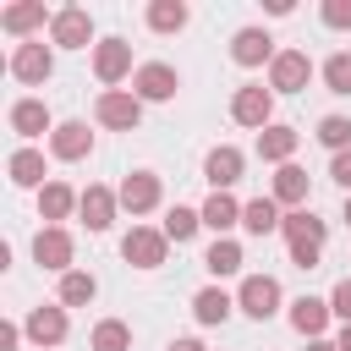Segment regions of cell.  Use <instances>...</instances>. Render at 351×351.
Returning a JSON list of instances; mask_svg holds the SVG:
<instances>
[{"mask_svg": "<svg viewBox=\"0 0 351 351\" xmlns=\"http://www.w3.org/2000/svg\"><path fill=\"white\" fill-rule=\"evenodd\" d=\"M33 258H38V269H60V274H71V236H66L60 225H44V230L33 236Z\"/></svg>", "mask_w": 351, "mask_h": 351, "instance_id": "ba28073f", "label": "cell"}, {"mask_svg": "<svg viewBox=\"0 0 351 351\" xmlns=\"http://www.w3.org/2000/svg\"><path fill=\"white\" fill-rule=\"evenodd\" d=\"M230 307H236V302H230L219 285H208V291H197V296H192V313H197V324H225V318H230Z\"/></svg>", "mask_w": 351, "mask_h": 351, "instance_id": "f1b7e54d", "label": "cell"}, {"mask_svg": "<svg viewBox=\"0 0 351 351\" xmlns=\"http://www.w3.org/2000/svg\"><path fill=\"white\" fill-rule=\"evenodd\" d=\"M16 335H22L16 324H0V351H16Z\"/></svg>", "mask_w": 351, "mask_h": 351, "instance_id": "74e56055", "label": "cell"}, {"mask_svg": "<svg viewBox=\"0 0 351 351\" xmlns=\"http://www.w3.org/2000/svg\"><path fill=\"white\" fill-rule=\"evenodd\" d=\"M11 132H22V137L55 132V126H49V104H44V99H16V104H11Z\"/></svg>", "mask_w": 351, "mask_h": 351, "instance_id": "e0dca14e", "label": "cell"}, {"mask_svg": "<svg viewBox=\"0 0 351 351\" xmlns=\"http://www.w3.org/2000/svg\"><path fill=\"white\" fill-rule=\"evenodd\" d=\"M0 27H5V33H33V27H44V0L5 5V11H0Z\"/></svg>", "mask_w": 351, "mask_h": 351, "instance_id": "484cf974", "label": "cell"}, {"mask_svg": "<svg viewBox=\"0 0 351 351\" xmlns=\"http://www.w3.org/2000/svg\"><path fill=\"white\" fill-rule=\"evenodd\" d=\"M93 71H99V82H121V77L132 71V44H126V38L93 44Z\"/></svg>", "mask_w": 351, "mask_h": 351, "instance_id": "30bf717a", "label": "cell"}, {"mask_svg": "<svg viewBox=\"0 0 351 351\" xmlns=\"http://www.w3.org/2000/svg\"><path fill=\"white\" fill-rule=\"evenodd\" d=\"M170 351H203V340H170Z\"/></svg>", "mask_w": 351, "mask_h": 351, "instance_id": "f35d334b", "label": "cell"}, {"mask_svg": "<svg viewBox=\"0 0 351 351\" xmlns=\"http://www.w3.org/2000/svg\"><path fill=\"white\" fill-rule=\"evenodd\" d=\"M329 313H335V318H346V324H351V280H340V285H335V291H329Z\"/></svg>", "mask_w": 351, "mask_h": 351, "instance_id": "e575fe53", "label": "cell"}, {"mask_svg": "<svg viewBox=\"0 0 351 351\" xmlns=\"http://www.w3.org/2000/svg\"><path fill=\"white\" fill-rule=\"evenodd\" d=\"M93 115H99L104 126H115V132H132V126L143 121V99L126 93V88H104L99 104H93Z\"/></svg>", "mask_w": 351, "mask_h": 351, "instance_id": "3957f363", "label": "cell"}, {"mask_svg": "<svg viewBox=\"0 0 351 351\" xmlns=\"http://www.w3.org/2000/svg\"><path fill=\"white\" fill-rule=\"evenodd\" d=\"M241 165H247V159H241V148H230V143H225V148H214V154L203 159V176H208V186H214V192H230V186L241 181Z\"/></svg>", "mask_w": 351, "mask_h": 351, "instance_id": "7c38bea8", "label": "cell"}, {"mask_svg": "<svg viewBox=\"0 0 351 351\" xmlns=\"http://www.w3.org/2000/svg\"><path fill=\"white\" fill-rule=\"evenodd\" d=\"M93 296H99V280L93 274H82V269L60 274V307H88Z\"/></svg>", "mask_w": 351, "mask_h": 351, "instance_id": "83f0119b", "label": "cell"}, {"mask_svg": "<svg viewBox=\"0 0 351 351\" xmlns=\"http://www.w3.org/2000/svg\"><path fill=\"white\" fill-rule=\"evenodd\" d=\"M274 203H307V170L302 165H280L274 170Z\"/></svg>", "mask_w": 351, "mask_h": 351, "instance_id": "d4e9b609", "label": "cell"}, {"mask_svg": "<svg viewBox=\"0 0 351 351\" xmlns=\"http://www.w3.org/2000/svg\"><path fill=\"white\" fill-rule=\"evenodd\" d=\"M197 225H203V208H181V203H176V208L165 214V236H170V241H192Z\"/></svg>", "mask_w": 351, "mask_h": 351, "instance_id": "4dcf8cb0", "label": "cell"}, {"mask_svg": "<svg viewBox=\"0 0 351 351\" xmlns=\"http://www.w3.org/2000/svg\"><path fill=\"white\" fill-rule=\"evenodd\" d=\"M291 324H296L307 340H318L324 324H329V302H318V296H296V302H291Z\"/></svg>", "mask_w": 351, "mask_h": 351, "instance_id": "d6986e66", "label": "cell"}, {"mask_svg": "<svg viewBox=\"0 0 351 351\" xmlns=\"http://www.w3.org/2000/svg\"><path fill=\"white\" fill-rule=\"evenodd\" d=\"M121 208H132V214H148L154 203H159V176L154 170H132L126 181H121Z\"/></svg>", "mask_w": 351, "mask_h": 351, "instance_id": "4fadbf2b", "label": "cell"}, {"mask_svg": "<svg viewBox=\"0 0 351 351\" xmlns=\"http://www.w3.org/2000/svg\"><path fill=\"white\" fill-rule=\"evenodd\" d=\"M49 33H55V44H66V49H88V38H93V16H88L82 5H66V11H55Z\"/></svg>", "mask_w": 351, "mask_h": 351, "instance_id": "9c48e42d", "label": "cell"}, {"mask_svg": "<svg viewBox=\"0 0 351 351\" xmlns=\"http://www.w3.org/2000/svg\"><path fill=\"white\" fill-rule=\"evenodd\" d=\"M203 225H208L214 236H225L230 225H241V203H236L230 192H214V197L203 203Z\"/></svg>", "mask_w": 351, "mask_h": 351, "instance_id": "7402d4cb", "label": "cell"}, {"mask_svg": "<svg viewBox=\"0 0 351 351\" xmlns=\"http://www.w3.org/2000/svg\"><path fill=\"white\" fill-rule=\"evenodd\" d=\"M77 203H82V192H71L66 181H49V186L38 192V214H44L49 225H55V219H66V214H71Z\"/></svg>", "mask_w": 351, "mask_h": 351, "instance_id": "44dd1931", "label": "cell"}, {"mask_svg": "<svg viewBox=\"0 0 351 351\" xmlns=\"http://www.w3.org/2000/svg\"><path fill=\"white\" fill-rule=\"evenodd\" d=\"M318 143L335 148V154H346V148H351V121H346V115H324V121H318Z\"/></svg>", "mask_w": 351, "mask_h": 351, "instance_id": "d6a6232c", "label": "cell"}, {"mask_svg": "<svg viewBox=\"0 0 351 351\" xmlns=\"http://www.w3.org/2000/svg\"><path fill=\"white\" fill-rule=\"evenodd\" d=\"M335 346H340V351H351V324L340 329V340H335Z\"/></svg>", "mask_w": 351, "mask_h": 351, "instance_id": "60d3db41", "label": "cell"}, {"mask_svg": "<svg viewBox=\"0 0 351 351\" xmlns=\"http://www.w3.org/2000/svg\"><path fill=\"white\" fill-rule=\"evenodd\" d=\"M176 88H181V77H176V66H165V60H148V66H137V77H132V93L148 99V104L176 99Z\"/></svg>", "mask_w": 351, "mask_h": 351, "instance_id": "5b68a950", "label": "cell"}, {"mask_svg": "<svg viewBox=\"0 0 351 351\" xmlns=\"http://www.w3.org/2000/svg\"><path fill=\"white\" fill-rule=\"evenodd\" d=\"M269 115H274V93L263 88V82H247V88H236V99H230V121L236 126H269Z\"/></svg>", "mask_w": 351, "mask_h": 351, "instance_id": "7a4b0ae2", "label": "cell"}, {"mask_svg": "<svg viewBox=\"0 0 351 351\" xmlns=\"http://www.w3.org/2000/svg\"><path fill=\"white\" fill-rule=\"evenodd\" d=\"M22 329H27V340H38V346H60V340H66V307H33Z\"/></svg>", "mask_w": 351, "mask_h": 351, "instance_id": "9a60e30c", "label": "cell"}, {"mask_svg": "<svg viewBox=\"0 0 351 351\" xmlns=\"http://www.w3.org/2000/svg\"><path fill=\"white\" fill-rule=\"evenodd\" d=\"M324 22L329 27H351V0H324Z\"/></svg>", "mask_w": 351, "mask_h": 351, "instance_id": "d590c367", "label": "cell"}, {"mask_svg": "<svg viewBox=\"0 0 351 351\" xmlns=\"http://www.w3.org/2000/svg\"><path fill=\"white\" fill-rule=\"evenodd\" d=\"M230 55H236V66H263V60H274V38L263 27H241L230 38Z\"/></svg>", "mask_w": 351, "mask_h": 351, "instance_id": "5bb4252c", "label": "cell"}, {"mask_svg": "<svg viewBox=\"0 0 351 351\" xmlns=\"http://www.w3.org/2000/svg\"><path fill=\"white\" fill-rule=\"evenodd\" d=\"M307 351H340V346H335V340H313Z\"/></svg>", "mask_w": 351, "mask_h": 351, "instance_id": "ab89813d", "label": "cell"}, {"mask_svg": "<svg viewBox=\"0 0 351 351\" xmlns=\"http://www.w3.org/2000/svg\"><path fill=\"white\" fill-rule=\"evenodd\" d=\"M236 302H241V313H247V318H258V324H263V318H274V307H280V280H274V274H247Z\"/></svg>", "mask_w": 351, "mask_h": 351, "instance_id": "8992f818", "label": "cell"}, {"mask_svg": "<svg viewBox=\"0 0 351 351\" xmlns=\"http://www.w3.org/2000/svg\"><path fill=\"white\" fill-rule=\"evenodd\" d=\"M346 225H351V197H346Z\"/></svg>", "mask_w": 351, "mask_h": 351, "instance_id": "b9f144b4", "label": "cell"}, {"mask_svg": "<svg viewBox=\"0 0 351 351\" xmlns=\"http://www.w3.org/2000/svg\"><path fill=\"white\" fill-rule=\"evenodd\" d=\"M258 154L274 159V165H291V154H296V132H291V126H263V132H258Z\"/></svg>", "mask_w": 351, "mask_h": 351, "instance_id": "cb8c5ba5", "label": "cell"}, {"mask_svg": "<svg viewBox=\"0 0 351 351\" xmlns=\"http://www.w3.org/2000/svg\"><path fill=\"white\" fill-rule=\"evenodd\" d=\"M93 351H132V329H126L121 318L93 324Z\"/></svg>", "mask_w": 351, "mask_h": 351, "instance_id": "1f68e13d", "label": "cell"}, {"mask_svg": "<svg viewBox=\"0 0 351 351\" xmlns=\"http://www.w3.org/2000/svg\"><path fill=\"white\" fill-rule=\"evenodd\" d=\"M115 203H121V197H115L110 186H88L77 208H82V219H88V230H110V219H115Z\"/></svg>", "mask_w": 351, "mask_h": 351, "instance_id": "ac0fdd59", "label": "cell"}, {"mask_svg": "<svg viewBox=\"0 0 351 351\" xmlns=\"http://www.w3.org/2000/svg\"><path fill=\"white\" fill-rule=\"evenodd\" d=\"M324 82H329V93H351V49H335L324 60Z\"/></svg>", "mask_w": 351, "mask_h": 351, "instance_id": "836d02e7", "label": "cell"}, {"mask_svg": "<svg viewBox=\"0 0 351 351\" xmlns=\"http://www.w3.org/2000/svg\"><path fill=\"white\" fill-rule=\"evenodd\" d=\"M49 71H55V55H49L38 38H33V44H16V55H11V77H16V82H44Z\"/></svg>", "mask_w": 351, "mask_h": 351, "instance_id": "8fae6325", "label": "cell"}, {"mask_svg": "<svg viewBox=\"0 0 351 351\" xmlns=\"http://www.w3.org/2000/svg\"><path fill=\"white\" fill-rule=\"evenodd\" d=\"M5 170H11V181H16V186H38V192L49 186V181H44V154H38V148H16Z\"/></svg>", "mask_w": 351, "mask_h": 351, "instance_id": "ffe728a7", "label": "cell"}, {"mask_svg": "<svg viewBox=\"0 0 351 351\" xmlns=\"http://www.w3.org/2000/svg\"><path fill=\"white\" fill-rule=\"evenodd\" d=\"M203 269H208V274H219V280H225V274H236V269H241V247H236L230 236H214V247L203 252Z\"/></svg>", "mask_w": 351, "mask_h": 351, "instance_id": "4316f807", "label": "cell"}, {"mask_svg": "<svg viewBox=\"0 0 351 351\" xmlns=\"http://www.w3.org/2000/svg\"><path fill=\"white\" fill-rule=\"evenodd\" d=\"M148 27L154 33H181L186 27V5L181 0H154L148 5Z\"/></svg>", "mask_w": 351, "mask_h": 351, "instance_id": "f546056e", "label": "cell"}, {"mask_svg": "<svg viewBox=\"0 0 351 351\" xmlns=\"http://www.w3.org/2000/svg\"><path fill=\"white\" fill-rule=\"evenodd\" d=\"M329 176H335V181L346 186V197H351V148H346V154H335V165H329Z\"/></svg>", "mask_w": 351, "mask_h": 351, "instance_id": "8d00e7d4", "label": "cell"}, {"mask_svg": "<svg viewBox=\"0 0 351 351\" xmlns=\"http://www.w3.org/2000/svg\"><path fill=\"white\" fill-rule=\"evenodd\" d=\"M280 230H285V241H291V263H296V269H318V252H324V219L307 214V208H291Z\"/></svg>", "mask_w": 351, "mask_h": 351, "instance_id": "6da1fadb", "label": "cell"}, {"mask_svg": "<svg viewBox=\"0 0 351 351\" xmlns=\"http://www.w3.org/2000/svg\"><path fill=\"white\" fill-rule=\"evenodd\" d=\"M307 77H313V60H307V49H280V55L269 60V88H280V93H296V88H307Z\"/></svg>", "mask_w": 351, "mask_h": 351, "instance_id": "52a82bcc", "label": "cell"}, {"mask_svg": "<svg viewBox=\"0 0 351 351\" xmlns=\"http://www.w3.org/2000/svg\"><path fill=\"white\" fill-rule=\"evenodd\" d=\"M49 148H55V159H82V154L93 148V132H88L82 121H60V126L49 132Z\"/></svg>", "mask_w": 351, "mask_h": 351, "instance_id": "2e32d148", "label": "cell"}, {"mask_svg": "<svg viewBox=\"0 0 351 351\" xmlns=\"http://www.w3.org/2000/svg\"><path fill=\"white\" fill-rule=\"evenodd\" d=\"M241 225H247L252 236H269V230H280L285 219H280V203H274V197H252V203H241Z\"/></svg>", "mask_w": 351, "mask_h": 351, "instance_id": "603a6c76", "label": "cell"}, {"mask_svg": "<svg viewBox=\"0 0 351 351\" xmlns=\"http://www.w3.org/2000/svg\"><path fill=\"white\" fill-rule=\"evenodd\" d=\"M165 247H170V236H165V230L132 225V230H126V241H121V258H126V263H137V269H159V263H165Z\"/></svg>", "mask_w": 351, "mask_h": 351, "instance_id": "277c9868", "label": "cell"}]
</instances>
